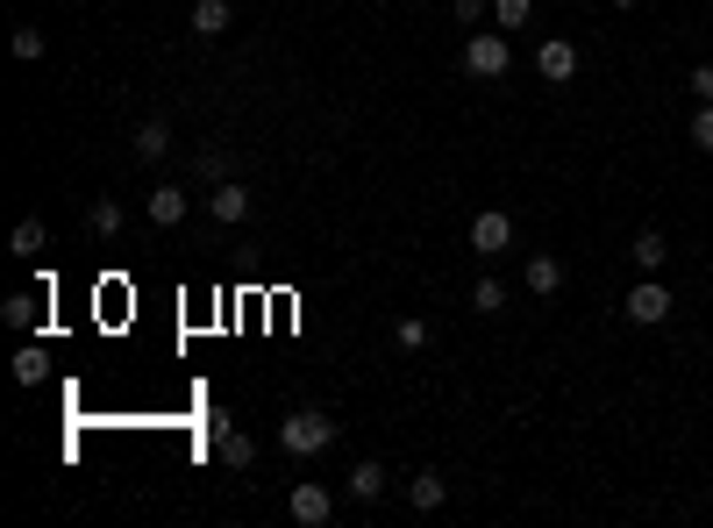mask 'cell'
I'll use <instances>...</instances> for the list:
<instances>
[{
    "label": "cell",
    "instance_id": "cell-1",
    "mask_svg": "<svg viewBox=\"0 0 713 528\" xmlns=\"http://www.w3.org/2000/svg\"><path fill=\"white\" fill-rule=\"evenodd\" d=\"M336 435H343V421H328L322 407H300V414L279 421V450H285V457H322Z\"/></svg>",
    "mask_w": 713,
    "mask_h": 528
},
{
    "label": "cell",
    "instance_id": "cell-2",
    "mask_svg": "<svg viewBox=\"0 0 713 528\" xmlns=\"http://www.w3.org/2000/svg\"><path fill=\"white\" fill-rule=\"evenodd\" d=\"M464 72H472V79H507V72H514L507 29H478V36L464 43Z\"/></svg>",
    "mask_w": 713,
    "mask_h": 528
},
{
    "label": "cell",
    "instance_id": "cell-3",
    "mask_svg": "<svg viewBox=\"0 0 713 528\" xmlns=\"http://www.w3.org/2000/svg\"><path fill=\"white\" fill-rule=\"evenodd\" d=\"M620 314H628L635 328H663V322H671V285H663V279H649V271H642V285L628 293V308H620Z\"/></svg>",
    "mask_w": 713,
    "mask_h": 528
},
{
    "label": "cell",
    "instance_id": "cell-4",
    "mask_svg": "<svg viewBox=\"0 0 713 528\" xmlns=\"http://www.w3.org/2000/svg\"><path fill=\"white\" fill-rule=\"evenodd\" d=\"M285 515H293L300 528H322L328 515H336V493H328V486H314V478H300V486H293V500H285Z\"/></svg>",
    "mask_w": 713,
    "mask_h": 528
},
{
    "label": "cell",
    "instance_id": "cell-5",
    "mask_svg": "<svg viewBox=\"0 0 713 528\" xmlns=\"http://www.w3.org/2000/svg\"><path fill=\"white\" fill-rule=\"evenodd\" d=\"M536 72H542L550 86H571V79H579V43H571V36H550V43L536 51Z\"/></svg>",
    "mask_w": 713,
    "mask_h": 528
},
{
    "label": "cell",
    "instance_id": "cell-6",
    "mask_svg": "<svg viewBox=\"0 0 713 528\" xmlns=\"http://www.w3.org/2000/svg\"><path fill=\"white\" fill-rule=\"evenodd\" d=\"M472 250H478V258H499V250H514V222L499 215V207H485V215L472 222Z\"/></svg>",
    "mask_w": 713,
    "mask_h": 528
},
{
    "label": "cell",
    "instance_id": "cell-7",
    "mask_svg": "<svg viewBox=\"0 0 713 528\" xmlns=\"http://www.w3.org/2000/svg\"><path fill=\"white\" fill-rule=\"evenodd\" d=\"M628 258H635V271H649V279H663V265H671V236H663V229H635Z\"/></svg>",
    "mask_w": 713,
    "mask_h": 528
},
{
    "label": "cell",
    "instance_id": "cell-8",
    "mask_svg": "<svg viewBox=\"0 0 713 528\" xmlns=\"http://www.w3.org/2000/svg\"><path fill=\"white\" fill-rule=\"evenodd\" d=\"M207 207H215V222H250V186H242V179H222V186L207 193Z\"/></svg>",
    "mask_w": 713,
    "mask_h": 528
},
{
    "label": "cell",
    "instance_id": "cell-9",
    "mask_svg": "<svg viewBox=\"0 0 713 528\" xmlns=\"http://www.w3.org/2000/svg\"><path fill=\"white\" fill-rule=\"evenodd\" d=\"M186 207H193L186 186H158V193H150V222H158V229H179V222H186Z\"/></svg>",
    "mask_w": 713,
    "mask_h": 528
},
{
    "label": "cell",
    "instance_id": "cell-10",
    "mask_svg": "<svg viewBox=\"0 0 713 528\" xmlns=\"http://www.w3.org/2000/svg\"><path fill=\"white\" fill-rule=\"evenodd\" d=\"M450 500V478L443 472H414L407 478V507H421V515H435V507Z\"/></svg>",
    "mask_w": 713,
    "mask_h": 528
},
{
    "label": "cell",
    "instance_id": "cell-11",
    "mask_svg": "<svg viewBox=\"0 0 713 528\" xmlns=\"http://www.w3.org/2000/svg\"><path fill=\"white\" fill-rule=\"evenodd\" d=\"M215 457L229 464V472H250V464H257V435H242V429H222V435H215Z\"/></svg>",
    "mask_w": 713,
    "mask_h": 528
},
{
    "label": "cell",
    "instance_id": "cell-12",
    "mask_svg": "<svg viewBox=\"0 0 713 528\" xmlns=\"http://www.w3.org/2000/svg\"><path fill=\"white\" fill-rule=\"evenodd\" d=\"M521 279H528V293H542V300H550L557 285H564V258H550V250H536V258H528V271H521Z\"/></svg>",
    "mask_w": 713,
    "mask_h": 528
},
{
    "label": "cell",
    "instance_id": "cell-13",
    "mask_svg": "<svg viewBox=\"0 0 713 528\" xmlns=\"http://www.w3.org/2000/svg\"><path fill=\"white\" fill-rule=\"evenodd\" d=\"M236 8L229 0H193V36H229Z\"/></svg>",
    "mask_w": 713,
    "mask_h": 528
},
{
    "label": "cell",
    "instance_id": "cell-14",
    "mask_svg": "<svg viewBox=\"0 0 713 528\" xmlns=\"http://www.w3.org/2000/svg\"><path fill=\"white\" fill-rule=\"evenodd\" d=\"M8 250H14V258H43V250H51L43 222H36V215H22V222H14V236H8Z\"/></svg>",
    "mask_w": 713,
    "mask_h": 528
},
{
    "label": "cell",
    "instance_id": "cell-15",
    "mask_svg": "<svg viewBox=\"0 0 713 528\" xmlns=\"http://www.w3.org/2000/svg\"><path fill=\"white\" fill-rule=\"evenodd\" d=\"M343 486H350V500H378V493H386V464H350V478H343Z\"/></svg>",
    "mask_w": 713,
    "mask_h": 528
},
{
    "label": "cell",
    "instance_id": "cell-16",
    "mask_svg": "<svg viewBox=\"0 0 713 528\" xmlns=\"http://www.w3.org/2000/svg\"><path fill=\"white\" fill-rule=\"evenodd\" d=\"M86 229H94L100 244H115V236H121V201H108V193H100V201L86 207Z\"/></svg>",
    "mask_w": 713,
    "mask_h": 528
},
{
    "label": "cell",
    "instance_id": "cell-17",
    "mask_svg": "<svg viewBox=\"0 0 713 528\" xmlns=\"http://www.w3.org/2000/svg\"><path fill=\"white\" fill-rule=\"evenodd\" d=\"M164 150H172V122H143V129H136V158H143V164H158Z\"/></svg>",
    "mask_w": 713,
    "mask_h": 528
},
{
    "label": "cell",
    "instance_id": "cell-18",
    "mask_svg": "<svg viewBox=\"0 0 713 528\" xmlns=\"http://www.w3.org/2000/svg\"><path fill=\"white\" fill-rule=\"evenodd\" d=\"M36 308H43V293H8V328H36Z\"/></svg>",
    "mask_w": 713,
    "mask_h": 528
},
{
    "label": "cell",
    "instance_id": "cell-19",
    "mask_svg": "<svg viewBox=\"0 0 713 528\" xmlns=\"http://www.w3.org/2000/svg\"><path fill=\"white\" fill-rule=\"evenodd\" d=\"M493 22L499 29H528L536 22V0H493Z\"/></svg>",
    "mask_w": 713,
    "mask_h": 528
},
{
    "label": "cell",
    "instance_id": "cell-20",
    "mask_svg": "<svg viewBox=\"0 0 713 528\" xmlns=\"http://www.w3.org/2000/svg\"><path fill=\"white\" fill-rule=\"evenodd\" d=\"M472 308L478 314H499V308H507V285H499V279H478L472 285Z\"/></svg>",
    "mask_w": 713,
    "mask_h": 528
},
{
    "label": "cell",
    "instance_id": "cell-21",
    "mask_svg": "<svg viewBox=\"0 0 713 528\" xmlns=\"http://www.w3.org/2000/svg\"><path fill=\"white\" fill-rule=\"evenodd\" d=\"M392 343H400V351H429V322H421V314H407V322L392 328Z\"/></svg>",
    "mask_w": 713,
    "mask_h": 528
},
{
    "label": "cell",
    "instance_id": "cell-22",
    "mask_svg": "<svg viewBox=\"0 0 713 528\" xmlns=\"http://www.w3.org/2000/svg\"><path fill=\"white\" fill-rule=\"evenodd\" d=\"M14 57H22V65H36V57H43V29H36V22L14 29Z\"/></svg>",
    "mask_w": 713,
    "mask_h": 528
},
{
    "label": "cell",
    "instance_id": "cell-23",
    "mask_svg": "<svg viewBox=\"0 0 713 528\" xmlns=\"http://www.w3.org/2000/svg\"><path fill=\"white\" fill-rule=\"evenodd\" d=\"M692 143L713 158V100H700V108H692Z\"/></svg>",
    "mask_w": 713,
    "mask_h": 528
},
{
    "label": "cell",
    "instance_id": "cell-24",
    "mask_svg": "<svg viewBox=\"0 0 713 528\" xmlns=\"http://www.w3.org/2000/svg\"><path fill=\"white\" fill-rule=\"evenodd\" d=\"M14 386H43V351H22V357H14Z\"/></svg>",
    "mask_w": 713,
    "mask_h": 528
},
{
    "label": "cell",
    "instance_id": "cell-25",
    "mask_svg": "<svg viewBox=\"0 0 713 528\" xmlns=\"http://www.w3.org/2000/svg\"><path fill=\"white\" fill-rule=\"evenodd\" d=\"M201 179H215V186H222V179H229V150L207 143V150H201Z\"/></svg>",
    "mask_w": 713,
    "mask_h": 528
},
{
    "label": "cell",
    "instance_id": "cell-26",
    "mask_svg": "<svg viewBox=\"0 0 713 528\" xmlns=\"http://www.w3.org/2000/svg\"><path fill=\"white\" fill-rule=\"evenodd\" d=\"M685 86H692V100H713V65H692Z\"/></svg>",
    "mask_w": 713,
    "mask_h": 528
},
{
    "label": "cell",
    "instance_id": "cell-27",
    "mask_svg": "<svg viewBox=\"0 0 713 528\" xmlns=\"http://www.w3.org/2000/svg\"><path fill=\"white\" fill-rule=\"evenodd\" d=\"M450 14H457V22H485V14H493V0H450Z\"/></svg>",
    "mask_w": 713,
    "mask_h": 528
},
{
    "label": "cell",
    "instance_id": "cell-28",
    "mask_svg": "<svg viewBox=\"0 0 713 528\" xmlns=\"http://www.w3.org/2000/svg\"><path fill=\"white\" fill-rule=\"evenodd\" d=\"M606 8H620V14H628V8H642V0H606Z\"/></svg>",
    "mask_w": 713,
    "mask_h": 528
}]
</instances>
